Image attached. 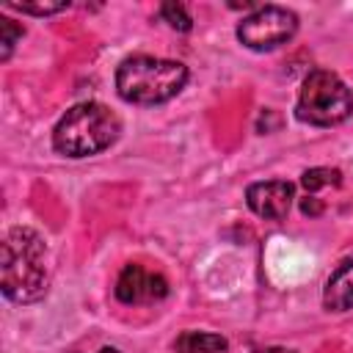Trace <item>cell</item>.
<instances>
[{
	"label": "cell",
	"mask_w": 353,
	"mask_h": 353,
	"mask_svg": "<svg viewBox=\"0 0 353 353\" xmlns=\"http://www.w3.org/2000/svg\"><path fill=\"white\" fill-rule=\"evenodd\" d=\"M47 245L39 232L28 226H14L3 240L0 259V287L14 303H36L50 290Z\"/></svg>",
	"instance_id": "obj_1"
},
{
	"label": "cell",
	"mask_w": 353,
	"mask_h": 353,
	"mask_svg": "<svg viewBox=\"0 0 353 353\" xmlns=\"http://www.w3.org/2000/svg\"><path fill=\"white\" fill-rule=\"evenodd\" d=\"M292 199H295V188H292V182H284V179L256 182L245 190L248 207L265 221H281L290 212Z\"/></svg>",
	"instance_id": "obj_7"
},
{
	"label": "cell",
	"mask_w": 353,
	"mask_h": 353,
	"mask_svg": "<svg viewBox=\"0 0 353 353\" xmlns=\"http://www.w3.org/2000/svg\"><path fill=\"white\" fill-rule=\"evenodd\" d=\"M160 17L174 28V30H190L193 28V19H190V14L185 11V6L182 3H163V8H160Z\"/></svg>",
	"instance_id": "obj_12"
},
{
	"label": "cell",
	"mask_w": 353,
	"mask_h": 353,
	"mask_svg": "<svg viewBox=\"0 0 353 353\" xmlns=\"http://www.w3.org/2000/svg\"><path fill=\"white\" fill-rule=\"evenodd\" d=\"M301 212H303V215H320V212H323V204H320L314 196H306V199L301 201Z\"/></svg>",
	"instance_id": "obj_14"
},
{
	"label": "cell",
	"mask_w": 353,
	"mask_h": 353,
	"mask_svg": "<svg viewBox=\"0 0 353 353\" xmlns=\"http://www.w3.org/2000/svg\"><path fill=\"white\" fill-rule=\"evenodd\" d=\"M121 132L119 116L102 102H80L69 108L52 130L55 152L66 157H91L105 152Z\"/></svg>",
	"instance_id": "obj_2"
},
{
	"label": "cell",
	"mask_w": 353,
	"mask_h": 353,
	"mask_svg": "<svg viewBox=\"0 0 353 353\" xmlns=\"http://www.w3.org/2000/svg\"><path fill=\"white\" fill-rule=\"evenodd\" d=\"M176 353H223L229 345L221 334H210V331H185L176 336L174 342Z\"/></svg>",
	"instance_id": "obj_9"
},
{
	"label": "cell",
	"mask_w": 353,
	"mask_h": 353,
	"mask_svg": "<svg viewBox=\"0 0 353 353\" xmlns=\"http://www.w3.org/2000/svg\"><path fill=\"white\" fill-rule=\"evenodd\" d=\"M14 8L25 11V14H55V11H63L66 3H39V6H22V3H14Z\"/></svg>",
	"instance_id": "obj_13"
},
{
	"label": "cell",
	"mask_w": 353,
	"mask_h": 353,
	"mask_svg": "<svg viewBox=\"0 0 353 353\" xmlns=\"http://www.w3.org/2000/svg\"><path fill=\"white\" fill-rule=\"evenodd\" d=\"M254 353H292L287 347H265V350H254Z\"/></svg>",
	"instance_id": "obj_15"
},
{
	"label": "cell",
	"mask_w": 353,
	"mask_h": 353,
	"mask_svg": "<svg viewBox=\"0 0 353 353\" xmlns=\"http://www.w3.org/2000/svg\"><path fill=\"white\" fill-rule=\"evenodd\" d=\"M99 353H119V350H116V347H102Z\"/></svg>",
	"instance_id": "obj_16"
},
{
	"label": "cell",
	"mask_w": 353,
	"mask_h": 353,
	"mask_svg": "<svg viewBox=\"0 0 353 353\" xmlns=\"http://www.w3.org/2000/svg\"><path fill=\"white\" fill-rule=\"evenodd\" d=\"M188 83V69L179 61L132 55L116 69V91L132 105H160L176 97Z\"/></svg>",
	"instance_id": "obj_3"
},
{
	"label": "cell",
	"mask_w": 353,
	"mask_h": 353,
	"mask_svg": "<svg viewBox=\"0 0 353 353\" xmlns=\"http://www.w3.org/2000/svg\"><path fill=\"white\" fill-rule=\"evenodd\" d=\"M116 298L121 303H154L168 295V281L141 265H127L116 279Z\"/></svg>",
	"instance_id": "obj_6"
},
{
	"label": "cell",
	"mask_w": 353,
	"mask_h": 353,
	"mask_svg": "<svg viewBox=\"0 0 353 353\" xmlns=\"http://www.w3.org/2000/svg\"><path fill=\"white\" fill-rule=\"evenodd\" d=\"M323 306L328 312H347L353 309V256L342 259L328 281H325V290H323Z\"/></svg>",
	"instance_id": "obj_8"
},
{
	"label": "cell",
	"mask_w": 353,
	"mask_h": 353,
	"mask_svg": "<svg viewBox=\"0 0 353 353\" xmlns=\"http://www.w3.org/2000/svg\"><path fill=\"white\" fill-rule=\"evenodd\" d=\"M353 113V91L345 85V80L328 69H314L306 74L295 116L314 127H331L345 121Z\"/></svg>",
	"instance_id": "obj_4"
},
{
	"label": "cell",
	"mask_w": 353,
	"mask_h": 353,
	"mask_svg": "<svg viewBox=\"0 0 353 353\" xmlns=\"http://www.w3.org/2000/svg\"><path fill=\"white\" fill-rule=\"evenodd\" d=\"M298 30V17L281 6H262L237 25V39L254 52H270L287 44Z\"/></svg>",
	"instance_id": "obj_5"
},
{
	"label": "cell",
	"mask_w": 353,
	"mask_h": 353,
	"mask_svg": "<svg viewBox=\"0 0 353 353\" xmlns=\"http://www.w3.org/2000/svg\"><path fill=\"white\" fill-rule=\"evenodd\" d=\"M342 182V174L336 171V168H309V171H303V176H301V185L309 190V193H314V190H320V188H336Z\"/></svg>",
	"instance_id": "obj_10"
},
{
	"label": "cell",
	"mask_w": 353,
	"mask_h": 353,
	"mask_svg": "<svg viewBox=\"0 0 353 353\" xmlns=\"http://www.w3.org/2000/svg\"><path fill=\"white\" fill-rule=\"evenodd\" d=\"M22 33H25L22 25H17L8 17H0V61H8L11 58V50L22 39Z\"/></svg>",
	"instance_id": "obj_11"
}]
</instances>
